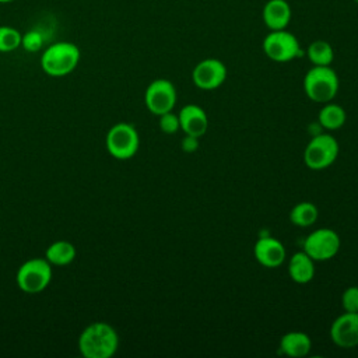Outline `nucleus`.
<instances>
[{
	"mask_svg": "<svg viewBox=\"0 0 358 358\" xmlns=\"http://www.w3.org/2000/svg\"><path fill=\"white\" fill-rule=\"evenodd\" d=\"M341 305L344 312H358V287L352 285L344 289L341 295Z\"/></svg>",
	"mask_w": 358,
	"mask_h": 358,
	"instance_id": "nucleus-23",
	"label": "nucleus"
},
{
	"mask_svg": "<svg viewBox=\"0 0 358 358\" xmlns=\"http://www.w3.org/2000/svg\"><path fill=\"white\" fill-rule=\"evenodd\" d=\"M159 129L166 134H173L180 129L179 116L171 112L159 115Z\"/></svg>",
	"mask_w": 358,
	"mask_h": 358,
	"instance_id": "nucleus-24",
	"label": "nucleus"
},
{
	"mask_svg": "<svg viewBox=\"0 0 358 358\" xmlns=\"http://www.w3.org/2000/svg\"><path fill=\"white\" fill-rule=\"evenodd\" d=\"M340 245V236L336 231L330 228H319L306 236L303 252L315 262H326L337 255Z\"/></svg>",
	"mask_w": 358,
	"mask_h": 358,
	"instance_id": "nucleus-8",
	"label": "nucleus"
},
{
	"mask_svg": "<svg viewBox=\"0 0 358 358\" xmlns=\"http://www.w3.org/2000/svg\"><path fill=\"white\" fill-rule=\"evenodd\" d=\"M355 1H357V3H358V0H355Z\"/></svg>",
	"mask_w": 358,
	"mask_h": 358,
	"instance_id": "nucleus-27",
	"label": "nucleus"
},
{
	"mask_svg": "<svg viewBox=\"0 0 358 358\" xmlns=\"http://www.w3.org/2000/svg\"><path fill=\"white\" fill-rule=\"evenodd\" d=\"M108 152L116 159H129L134 157L140 145V137L136 127L126 122L113 124L105 138Z\"/></svg>",
	"mask_w": 358,
	"mask_h": 358,
	"instance_id": "nucleus-5",
	"label": "nucleus"
},
{
	"mask_svg": "<svg viewBox=\"0 0 358 358\" xmlns=\"http://www.w3.org/2000/svg\"><path fill=\"white\" fill-rule=\"evenodd\" d=\"M179 124L185 134L201 137L208 129V117L203 108L189 103L179 112Z\"/></svg>",
	"mask_w": 358,
	"mask_h": 358,
	"instance_id": "nucleus-13",
	"label": "nucleus"
},
{
	"mask_svg": "<svg viewBox=\"0 0 358 358\" xmlns=\"http://www.w3.org/2000/svg\"><path fill=\"white\" fill-rule=\"evenodd\" d=\"M319 210L310 201H301L292 207L289 211V220L296 227H310L317 221Z\"/></svg>",
	"mask_w": 358,
	"mask_h": 358,
	"instance_id": "nucleus-18",
	"label": "nucleus"
},
{
	"mask_svg": "<svg viewBox=\"0 0 358 358\" xmlns=\"http://www.w3.org/2000/svg\"><path fill=\"white\" fill-rule=\"evenodd\" d=\"M45 42L43 34L38 29H29L25 34H22V39H21V46L27 50V52H38L42 49Z\"/></svg>",
	"mask_w": 358,
	"mask_h": 358,
	"instance_id": "nucleus-22",
	"label": "nucleus"
},
{
	"mask_svg": "<svg viewBox=\"0 0 358 358\" xmlns=\"http://www.w3.org/2000/svg\"><path fill=\"white\" fill-rule=\"evenodd\" d=\"M263 50L268 59L278 63L289 62L302 53L296 36L285 29L271 31L263 39Z\"/></svg>",
	"mask_w": 358,
	"mask_h": 358,
	"instance_id": "nucleus-7",
	"label": "nucleus"
},
{
	"mask_svg": "<svg viewBox=\"0 0 358 358\" xmlns=\"http://www.w3.org/2000/svg\"><path fill=\"white\" fill-rule=\"evenodd\" d=\"M180 145H182V150H183L185 152H194V151L199 148V137L186 134V136L182 138Z\"/></svg>",
	"mask_w": 358,
	"mask_h": 358,
	"instance_id": "nucleus-25",
	"label": "nucleus"
},
{
	"mask_svg": "<svg viewBox=\"0 0 358 358\" xmlns=\"http://www.w3.org/2000/svg\"><path fill=\"white\" fill-rule=\"evenodd\" d=\"M310 348V337L303 331H288L280 340L281 352L292 358H301L308 355Z\"/></svg>",
	"mask_w": 358,
	"mask_h": 358,
	"instance_id": "nucleus-16",
	"label": "nucleus"
},
{
	"mask_svg": "<svg viewBox=\"0 0 358 358\" xmlns=\"http://www.w3.org/2000/svg\"><path fill=\"white\" fill-rule=\"evenodd\" d=\"M253 253L256 260L268 268L278 267L284 263L285 260V248L284 245L271 236H262L253 248Z\"/></svg>",
	"mask_w": 358,
	"mask_h": 358,
	"instance_id": "nucleus-12",
	"label": "nucleus"
},
{
	"mask_svg": "<svg viewBox=\"0 0 358 358\" xmlns=\"http://www.w3.org/2000/svg\"><path fill=\"white\" fill-rule=\"evenodd\" d=\"M22 34L10 25H0V52L8 53L21 46Z\"/></svg>",
	"mask_w": 358,
	"mask_h": 358,
	"instance_id": "nucleus-21",
	"label": "nucleus"
},
{
	"mask_svg": "<svg viewBox=\"0 0 358 358\" xmlns=\"http://www.w3.org/2000/svg\"><path fill=\"white\" fill-rule=\"evenodd\" d=\"M119 347L116 330L105 322L88 324L78 337V350L85 358H110Z\"/></svg>",
	"mask_w": 358,
	"mask_h": 358,
	"instance_id": "nucleus-1",
	"label": "nucleus"
},
{
	"mask_svg": "<svg viewBox=\"0 0 358 358\" xmlns=\"http://www.w3.org/2000/svg\"><path fill=\"white\" fill-rule=\"evenodd\" d=\"M81 53L76 43L60 41L49 45L41 56L42 70L52 77H63L70 74L80 62Z\"/></svg>",
	"mask_w": 358,
	"mask_h": 358,
	"instance_id": "nucleus-2",
	"label": "nucleus"
},
{
	"mask_svg": "<svg viewBox=\"0 0 358 358\" xmlns=\"http://www.w3.org/2000/svg\"><path fill=\"white\" fill-rule=\"evenodd\" d=\"M11 1H14V0H0V3H1V4H6V3H11Z\"/></svg>",
	"mask_w": 358,
	"mask_h": 358,
	"instance_id": "nucleus-26",
	"label": "nucleus"
},
{
	"mask_svg": "<svg viewBox=\"0 0 358 358\" xmlns=\"http://www.w3.org/2000/svg\"><path fill=\"white\" fill-rule=\"evenodd\" d=\"M144 102L147 109L157 116L171 112L176 103L175 85L165 78L154 80L145 90Z\"/></svg>",
	"mask_w": 358,
	"mask_h": 358,
	"instance_id": "nucleus-9",
	"label": "nucleus"
},
{
	"mask_svg": "<svg viewBox=\"0 0 358 358\" xmlns=\"http://www.w3.org/2000/svg\"><path fill=\"white\" fill-rule=\"evenodd\" d=\"M330 338L340 348L358 345V312H344L330 326Z\"/></svg>",
	"mask_w": 358,
	"mask_h": 358,
	"instance_id": "nucleus-11",
	"label": "nucleus"
},
{
	"mask_svg": "<svg viewBox=\"0 0 358 358\" xmlns=\"http://www.w3.org/2000/svg\"><path fill=\"white\" fill-rule=\"evenodd\" d=\"M52 280V264L42 257H34L24 262L17 271L15 281L25 294L42 292Z\"/></svg>",
	"mask_w": 358,
	"mask_h": 358,
	"instance_id": "nucleus-4",
	"label": "nucleus"
},
{
	"mask_svg": "<svg viewBox=\"0 0 358 358\" xmlns=\"http://www.w3.org/2000/svg\"><path fill=\"white\" fill-rule=\"evenodd\" d=\"M306 96L317 103L330 102L338 91V77L330 66H313L303 77Z\"/></svg>",
	"mask_w": 358,
	"mask_h": 358,
	"instance_id": "nucleus-3",
	"label": "nucleus"
},
{
	"mask_svg": "<svg viewBox=\"0 0 358 358\" xmlns=\"http://www.w3.org/2000/svg\"><path fill=\"white\" fill-rule=\"evenodd\" d=\"M227 78V67L218 59H204L192 71V80L200 90H215Z\"/></svg>",
	"mask_w": 358,
	"mask_h": 358,
	"instance_id": "nucleus-10",
	"label": "nucleus"
},
{
	"mask_svg": "<svg viewBox=\"0 0 358 358\" xmlns=\"http://www.w3.org/2000/svg\"><path fill=\"white\" fill-rule=\"evenodd\" d=\"M338 151V143L331 134H317L305 147L303 162L312 171H322L336 161Z\"/></svg>",
	"mask_w": 358,
	"mask_h": 358,
	"instance_id": "nucleus-6",
	"label": "nucleus"
},
{
	"mask_svg": "<svg viewBox=\"0 0 358 358\" xmlns=\"http://www.w3.org/2000/svg\"><path fill=\"white\" fill-rule=\"evenodd\" d=\"M291 20V8L285 0H268L263 7V21L270 31L285 29Z\"/></svg>",
	"mask_w": 358,
	"mask_h": 358,
	"instance_id": "nucleus-14",
	"label": "nucleus"
},
{
	"mask_svg": "<svg viewBox=\"0 0 358 358\" xmlns=\"http://www.w3.org/2000/svg\"><path fill=\"white\" fill-rule=\"evenodd\" d=\"M77 250L69 241H56L50 243L45 252V259L55 266L70 264L76 259Z\"/></svg>",
	"mask_w": 358,
	"mask_h": 358,
	"instance_id": "nucleus-17",
	"label": "nucleus"
},
{
	"mask_svg": "<svg viewBox=\"0 0 358 358\" xmlns=\"http://www.w3.org/2000/svg\"><path fill=\"white\" fill-rule=\"evenodd\" d=\"M345 110L337 105L327 102L319 112V123L327 130H337L345 123Z\"/></svg>",
	"mask_w": 358,
	"mask_h": 358,
	"instance_id": "nucleus-19",
	"label": "nucleus"
},
{
	"mask_svg": "<svg viewBox=\"0 0 358 358\" xmlns=\"http://www.w3.org/2000/svg\"><path fill=\"white\" fill-rule=\"evenodd\" d=\"M308 57L313 66H330L334 59V52L329 42L317 39L309 45Z\"/></svg>",
	"mask_w": 358,
	"mask_h": 358,
	"instance_id": "nucleus-20",
	"label": "nucleus"
},
{
	"mask_svg": "<svg viewBox=\"0 0 358 358\" xmlns=\"http://www.w3.org/2000/svg\"><path fill=\"white\" fill-rule=\"evenodd\" d=\"M313 259L303 250L296 252L288 262V274L296 284H308L315 275Z\"/></svg>",
	"mask_w": 358,
	"mask_h": 358,
	"instance_id": "nucleus-15",
	"label": "nucleus"
}]
</instances>
